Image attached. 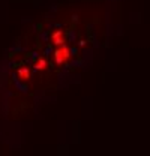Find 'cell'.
I'll return each mask as SVG.
<instances>
[{
	"instance_id": "obj_1",
	"label": "cell",
	"mask_w": 150,
	"mask_h": 156,
	"mask_svg": "<svg viewBox=\"0 0 150 156\" xmlns=\"http://www.w3.org/2000/svg\"><path fill=\"white\" fill-rule=\"evenodd\" d=\"M54 56H56L57 63H62V62H65L66 58L69 57V50L66 47H62L60 50H57L56 53H54Z\"/></svg>"
},
{
	"instance_id": "obj_2",
	"label": "cell",
	"mask_w": 150,
	"mask_h": 156,
	"mask_svg": "<svg viewBox=\"0 0 150 156\" xmlns=\"http://www.w3.org/2000/svg\"><path fill=\"white\" fill-rule=\"evenodd\" d=\"M18 75L23 78V80H26V78H29V71H27L26 68H23V69H20L18 71Z\"/></svg>"
},
{
	"instance_id": "obj_3",
	"label": "cell",
	"mask_w": 150,
	"mask_h": 156,
	"mask_svg": "<svg viewBox=\"0 0 150 156\" xmlns=\"http://www.w3.org/2000/svg\"><path fill=\"white\" fill-rule=\"evenodd\" d=\"M36 68H38V69H41V68H45V60H44V58H41V60H38Z\"/></svg>"
}]
</instances>
